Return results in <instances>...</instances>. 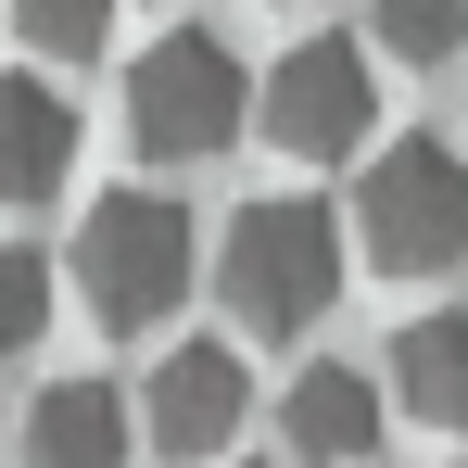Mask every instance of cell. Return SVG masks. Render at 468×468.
<instances>
[{"label":"cell","mask_w":468,"mask_h":468,"mask_svg":"<svg viewBox=\"0 0 468 468\" xmlns=\"http://www.w3.org/2000/svg\"><path fill=\"white\" fill-rule=\"evenodd\" d=\"M266 153H292V165H355V153H380V51L367 38H292L279 64H266Z\"/></svg>","instance_id":"obj_5"},{"label":"cell","mask_w":468,"mask_h":468,"mask_svg":"<svg viewBox=\"0 0 468 468\" xmlns=\"http://www.w3.org/2000/svg\"><path fill=\"white\" fill-rule=\"evenodd\" d=\"M240 418H253V367H240V342H165V367L140 380V431H153V456H229Z\"/></svg>","instance_id":"obj_6"},{"label":"cell","mask_w":468,"mask_h":468,"mask_svg":"<svg viewBox=\"0 0 468 468\" xmlns=\"http://www.w3.org/2000/svg\"><path fill=\"white\" fill-rule=\"evenodd\" d=\"M253 114H266V77L240 64L216 26H165L153 51L127 64V140L153 165H216Z\"/></svg>","instance_id":"obj_3"},{"label":"cell","mask_w":468,"mask_h":468,"mask_svg":"<svg viewBox=\"0 0 468 468\" xmlns=\"http://www.w3.org/2000/svg\"><path fill=\"white\" fill-rule=\"evenodd\" d=\"M26 468H127L114 380H38L26 392Z\"/></svg>","instance_id":"obj_10"},{"label":"cell","mask_w":468,"mask_h":468,"mask_svg":"<svg viewBox=\"0 0 468 468\" xmlns=\"http://www.w3.org/2000/svg\"><path fill=\"white\" fill-rule=\"evenodd\" d=\"M190 266H203V229H190L177 190H101L77 216V253H64V279H77V304L101 316V342L165 329L177 292H190Z\"/></svg>","instance_id":"obj_2"},{"label":"cell","mask_w":468,"mask_h":468,"mask_svg":"<svg viewBox=\"0 0 468 468\" xmlns=\"http://www.w3.org/2000/svg\"><path fill=\"white\" fill-rule=\"evenodd\" d=\"M342 216L316 203V190H266V203H240L229 240H216V292L253 342H304L316 316L342 304Z\"/></svg>","instance_id":"obj_1"},{"label":"cell","mask_w":468,"mask_h":468,"mask_svg":"<svg viewBox=\"0 0 468 468\" xmlns=\"http://www.w3.org/2000/svg\"><path fill=\"white\" fill-rule=\"evenodd\" d=\"M380 418H392V392L367 380V367H342V355H316L304 380L279 392V443H292L304 468H367Z\"/></svg>","instance_id":"obj_7"},{"label":"cell","mask_w":468,"mask_h":468,"mask_svg":"<svg viewBox=\"0 0 468 468\" xmlns=\"http://www.w3.org/2000/svg\"><path fill=\"white\" fill-rule=\"evenodd\" d=\"M355 253L380 279H443L468 253V153L456 140L405 127V140L367 153V177H355Z\"/></svg>","instance_id":"obj_4"},{"label":"cell","mask_w":468,"mask_h":468,"mask_svg":"<svg viewBox=\"0 0 468 468\" xmlns=\"http://www.w3.org/2000/svg\"><path fill=\"white\" fill-rule=\"evenodd\" d=\"M456 468H468V456H456Z\"/></svg>","instance_id":"obj_15"},{"label":"cell","mask_w":468,"mask_h":468,"mask_svg":"<svg viewBox=\"0 0 468 468\" xmlns=\"http://www.w3.org/2000/svg\"><path fill=\"white\" fill-rule=\"evenodd\" d=\"M64 177H77V101L26 64V77H0V190L13 203H51Z\"/></svg>","instance_id":"obj_8"},{"label":"cell","mask_w":468,"mask_h":468,"mask_svg":"<svg viewBox=\"0 0 468 468\" xmlns=\"http://www.w3.org/2000/svg\"><path fill=\"white\" fill-rule=\"evenodd\" d=\"M38 329H51V253H13V266H0V342L26 355Z\"/></svg>","instance_id":"obj_13"},{"label":"cell","mask_w":468,"mask_h":468,"mask_svg":"<svg viewBox=\"0 0 468 468\" xmlns=\"http://www.w3.org/2000/svg\"><path fill=\"white\" fill-rule=\"evenodd\" d=\"M380 380H392V405H405L418 431H468V316L456 304L405 316L392 355H380Z\"/></svg>","instance_id":"obj_9"},{"label":"cell","mask_w":468,"mask_h":468,"mask_svg":"<svg viewBox=\"0 0 468 468\" xmlns=\"http://www.w3.org/2000/svg\"><path fill=\"white\" fill-rule=\"evenodd\" d=\"M240 468H266V456H240Z\"/></svg>","instance_id":"obj_14"},{"label":"cell","mask_w":468,"mask_h":468,"mask_svg":"<svg viewBox=\"0 0 468 468\" xmlns=\"http://www.w3.org/2000/svg\"><path fill=\"white\" fill-rule=\"evenodd\" d=\"M13 38L38 64H101L114 51V0H13Z\"/></svg>","instance_id":"obj_12"},{"label":"cell","mask_w":468,"mask_h":468,"mask_svg":"<svg viewBox=\"0 0 468 468\" xmlns=\"http://www.w3.org/2000/svg\"><path fill=\"white\" fill-rule=\"evenodd\" d=\"M367 51H392V64H456L468 51V0H367Z\"/></svg>","instance_id":"obj_11"}]
</instances>
